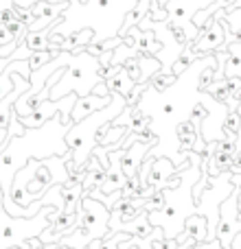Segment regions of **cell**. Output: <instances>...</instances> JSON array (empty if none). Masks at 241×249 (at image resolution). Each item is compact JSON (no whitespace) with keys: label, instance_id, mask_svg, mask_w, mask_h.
I'll return each instance as SVG.
<instances>
[{"label":"cell","instance_id":"1","mask_svg":"<svg viewBox=\"0 0 241 249\" xmlns=\"http://www.w3.org/2000/svg\"><path fill=\"white\" fill-rule=\"evenodd\" d=\"M110 103H112V96H101V99H97V96H88V94L79 96L77 103H75V107H73V123L86 121L92 112H97V109H105Z\"/></svg>","mask_w":241,"mask_h":249}]
</instances>
